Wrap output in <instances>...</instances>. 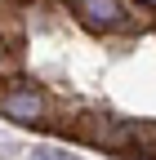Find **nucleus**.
Instances as JSON below:
<instances>
[{"label":"nucleus","mask_w":156,"mask_h":160,"mask_svg":"<svg viewBox=\"0 0 156 160\" xmlns=\"http://www.w3.org/2000/svg\"><path fill=\"white\" fill-rule=\"evenodd\" d=\"M134 151L156 160V120H134Z\"/></svg>","instance_id":"obj_4"},{"label":"nucleus","mask_w":156,"mask_h":160,"mask_svg":"<svg viewBox=\"0 0 156 160\" xmlns=\"http://www.w3.org/2000/svg\"><path fill=\"white\" fill-rule=\"evenodd\" d=\"M0 116L13 120V125H49L54 102L40 85L31 80H5L0 85Z\"/></svg>","instance_id":"obj_1"},{"label":"nucleus","mask_w":156,"mask_h":160,"mask_svg":"<svg viewBox=\"0 0 156 160\" xmlns=\"http://www.w3.org/2000/svg\"><path fill=\"white\" fill-rule=\"evenodd\" d=\"M36 160H76V156H67V151H40Z\"/></svg>","instance_id":"obj_5"},{"label":"nucleus","mask_w":156,"mask_h":160,"mask_svg":"<svg viewBox=\"0 0 156 160\" xmlns=\"http://www.w3.org/2000/svg\"><path fill=\"white\" fill-rule=\"evenodd\" d=\"M71 13L89 31H125V27H134L129 0H71Z\"/></svg>","instance_id":"obj_3"},{"label":"nucleus","mask_w":156,"mask_h":160,"mask_svg":"<svg viewBox=\"0 0 156 160\" xmlns=\"http://www.w3.org/2000/svg\"><path fill=\"white\" fill-rule=\"evenodd\" d=\"M76 138L103 151H134V120H116V116H81L76 120Z\"/></svg>","instance_id":"obj_2"},{"label":"nucleus","mask_w":156,"mask_h":160,"mask_svg":"<svg viewBox=\"0 0 156 160\" xmlns=\"http://www.w3.org/2000/svg\"><path fill=\"white\" fill-rule=\"evenodd\" d=\"M9 62H13V53H9V45H5V40H0V71H5Z\"/></svg>","instance_id":"obj_6"}]
</instances>
